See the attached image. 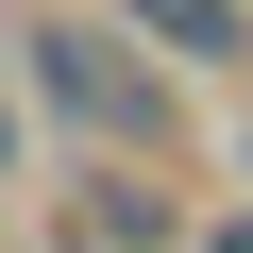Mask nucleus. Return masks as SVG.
I'll return each instance as SVG.
<instances>
[{"label":"nucleus","instance_id":"1","mask_svg":"<svg viewBox=\"0 0 253 253\" xmlns=\"http://www.w3.org/2000/svg\"><path fill=\"white\" fill-rule=\"evenodd\" d=\"M51 84H68V118H101V135H135V118H152V101H135V68H118L101 34H51Z\"/></svg>","mask_w":253,"mask_h":253},{"label":"nucleus","instance_id":"2","mask_svg":"<svg viewBox=\"0 0 253 253\" xmlns=\"http://www.w3.org/2000/svg\"><path fill=\"white\" fill-rule=\"evenodd\" d=\"M135 17H152L169 51H253V34H236V0H135Z\"/></svg>","mask_w":253,"mask_h":253},{"label":"nucleus","instance_id":"3","mask_svg":"<svg viewBox=\"0 0 253 253\" xmlns=\"http://www.w3.org/2000/svg\"><path fill=\"white\" fill-rule=\"evenodd\" d=\"M0 169H17V118H0Z\"/></svg>","mask_w":253,"mask_h":253},{"label":"nucleus","instance_id":"4","mask_svg":"<svg viewBox=\"0 0 253 253\" xmlns=\"http://www.w3.org/2000/svg\"><path fill=\"white\" fill-rule=\"evenodd\" d=\"M236 253H253V219H236Z\"/></svg>","mask_w":253,"mask_h":253}]
</instances>
